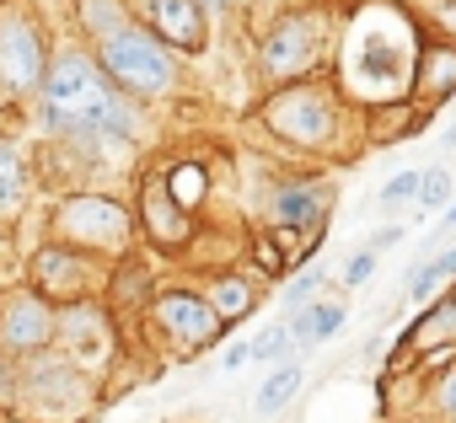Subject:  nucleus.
<instances>
[{
	"instance_id": "10",
	"label": "nucleus",
	"mask_w": 456,
	"mask_h": 423,
	"mask_svg": "<svg viewBox=\"0 0 456 423\" xmlns=\"http://www.w3.org/2000/svg\"><path fill=\"white\" fill-rule=\"evenodd\" d=\"M92 284H97V268H92L86 252H76V247H65V242H49V247L33 252V284H28V290H38L49 306L86 300Z\"/></svg>"
},
{
	"instance_id": "15",
	"label": "nucleus",
	"mask_w": 456,
	"mask_h": 423,
	"mask_svg": "<svg viewBox=\"0 0 456 423\" xmlns=\"http://www.w3.org/2000/svg\"><path fill=\"white\" fill-rule=\"evenodd\" d=\"M204 300L215 306L220 327H237L242 316H253V306H258V284H253V279H242V274H220V279L204 290Z\"/></svg>"
},
{
	"instance_id": "12",
	"label": "nucleus",
	"mask_w": 456,
	"mask_h": 423,
	"mask_svg": "<svg viewBox=\"0 0 456 423\" xmlns=\"http://www.w3.org/2000/svg\"><path fill=\"white\" fill-rule=\"evenodd\" d=\"M140 226H145V236H151L156 247H183V242L193 236V215L167 193L161 172L145 177V188H140Z\"/></svg>"
},
{
	"instance_id": "1",
	"label": "nucleus",
	"mask_w": 456,
	"mask_h": 423,
	"mask_svg": "<svg viewBox=\"0 0 456 423\" xmlns=\"http://www.w3.org/2000/svg\"><path fill=\"white\" fill-rule=\"evenodd\" d=\"M33 102H38V124L60 140L102 134V140H118V145H134L140 129H145V102L124 97L86 49L49 54L44 86H38Z\"/></svg>"
},
{
	"instance_id": "5",
	"label": "nucleus",
	"mask_w": 456,
	"mask_h": 423,
	"mask_svg": "<svg viewBox=\"0 0 456 423\" xmlns=\"http://www.w3.org/2000/svg\"><path fill=\"white\" fill-rule=\"evenodd\" d=\"M49 231L76 252H124L134 236V215L108 193H65L49 215Z\"/></svg>"
},
{
	"instance_id": "8",
	"label": "nucleus",
	"mask_w": 456,
	"mask_h": 423,
	"mask_svg": "<svg viewBox=\"0 0 456 423\" xmlns=\"http://www.w3.org/2000/svg\"><path fill=\"white\" fill-rule=\"evenodd\" d=\"M54 343H60V354L86 375V370H102L108 359H113V311L102 306V300H65V306H54Z\"/></svg>"
},
{
	"instance_id": "9",
	"label": "nucleus",
	"mask_w": 456,
	"mask_h": 423,
	"mask_svg": "<svg viewBox=\"0 0 456 423\" xmlns=\"http://www.w3.org/2000/svg\"><path fill=\"white\" fill-rule=\"evenodd\" d=\"M54 348V306L38 290H12L0 295V359L28 364Z\"/></svg>"
},
{
	"instance_id": "11",
	"label": "nucleus",
	"mask_w": 456,
	"mask_h": 423,
	"mask_svg": "<svg viewBox=\"0 0 456 423\" xmlns=\"http://www.w3.org/2000/svg\"><path fill=\"white\" fill-rule=\"evenodd\" d=\"M172 54H204L209 49V17L193 0H140V17Z\"/></svg>"
},
{
	"instance_id": "13",
	"label": "nucleus",
	"mask_w": 456,
	"mask_h": 423,
	"mask_svg": "<svg viewBox=\"0 0 456 423\" xmlns=\"http://www.w3.org/2000/svg\"><path fill=\"white\" fill-rule=\"evenodd\" d=\"M269 215H274V226L290 231V236H301V231L317 236L322 215H328V188H322V182H285V188H274Z\"/></svg>"
},
{
	"instance_id": "19",
	"label": "nucleus",
	"mask_w": 456,
	"mask_h": 423,
	"mask_svg": "<svg viewBox=\"0 0 456 423\" xmlns=\"http://www.w3.org/2000/svg\"><path fill=\"white\" fill-rule=\"evenodd\" d=\"M451 279H456V242H451V247H440L435 258H424V263H419V274L408 279V300H413V306H429V300H435Z\"/></svg>"
},
{
	"instance_id": "4",
	"label": "nucleus",
	"mask_w": 456,
	"mask_h": 423,
	"mask_svg": "<svg viewBox=\"0 0 456 423\" xmlns=\"http://www.w3.org/2000/svg\"><path fill=\"white\" fill-rule=\"evenodd\" d=\"M49 38L44 22L28 6H0V102L22 108L38 97L44 70H49Z\"/></svg>"
},
{
	"instance_id": "30",
	"label": "nucleus",
	"mask_w": 456,
	"mask_h": 423,
	"mask_svg": "<svg viewBox=\"0 0 456 423\" xmlns=\"http://www.w3.org/2000/svg\"><path fill=\"white\" fill-rule=\"evenodd\" d=\"M248 359H253V343H232V348L220 354V370H242Z\"/></svg>"
},
{
	"instance_id": "14",
	"label": "nucleus",
	"mask_w": 456,
	"mask_h": 423,
	"mask_svg": "<svg viewBox=\"0 0 456 423\" xmlns=\"http://www.w3.org/2000/svg\"><path fill=\"white\" fill-rule=\"evenodd\" d=\"M349 322V306L344 300H312V306H301V311H290V338L301 343V348H312V343H328L338 327Z\"/></svg>"
},
{
	"instance_id": "28",
	"label": "nucleus",
	"mask_w": 456,
	"mask_h": 423,
	"mask_svg": "<svg viewBox=\"0 0 456 423\" xmlns=\"http://www.w3.org/2000/svg\"><path fill=\"white\" fill-rule=\"evenodd\" d=\"M424 12H429V28L445 44H456V0H424Z\"/></svg>"
},
{
	"instance_id": "6",
	"label": "nucleus",
	"mask_w": 456,
	"mask_h": 423,
	"mask_svg": "<svg viewBox=\"0 0 456 423\" xmlns=\"http://www.w3.org/2000/svg\"><path fill=\"white\" fill-rule=\"evenodd\" d=\"M151 322L177 354H204V348H215L225 338V327H220L215 306L204 300V290H183V284L151 295Z\"/></svg>"
},
{
	"instance_id": "18",
	"label": "nucleus",
	"mask_w": 456,
	"mask_h": 423,
	"mask_svg": "<svg viewBox=\"0 0 456 423\" xmlns=\"http://www.w3.org/2000/svg\"><path fill=\"white\" fill-rule=\"evenodd\" d=\"M28 193H33V161L12 140H0V209H22Z\"/></svg>"
},
{
	"instance_id": "27",
	"label": "nucleus",
	"mask_w": 456,
	"mask_h": 423,
	"mask_svg": "<svg viewBox=\"0 0 456 423\" xmlns=\"http://www.w3.org/2000/svg\"><path fill=\"white\" fill-rule=\"evenodd\" d=\"M381 268V252H370V247H360L349 263H344V274H338V284L344 290H360V284H370V274Z\"/></svg>"
},
{
	"instance_id": "23",
	"label": "nucleus",
	"mask_w": 456,
	"mask_h": 423,
	"mask_svg": "<svg viewBox=\"0 0 456 423\" xmlns=\"http://www.w3.org/2000/svg\"><path fill=\"white\" fill-rule=\"evenodd\" d=\"M290 348H296V338H290L285 322H274V327H264V332L253 338V359H258V364H285Z\"/></svg>"
},
{
	"instance_id": "33",
	"label": "nucleus",
	"mask_w": 456,
	"mask_h": 423,
	"mask_svg": "<svg viewBox=\"0 0 456 423\" xmlns=\"http://www.w3.org/2000/svg\"><path fill=\"white\" fill-rule=\"evenodd\" d=\"M440 226H445V231H456V198L445 204V220H440Z\"/></svg>"
},
{
	"instance_id": "24",
	"label": "nucleus",
	"mask_w": 456,
	"mask_h": 423,
	"mask_svg": "<svg viewBox=\"0 0 456 423\" xmlns=\"http://www.w3.org/2000/svg\"><path fill=\"white\" fill-rule=\"evenodd\" d=\"M419 177H424L419 166L392 172V177L381 182V193H376V198H381V209H403V204H413V198H419Z\"/></svg>"
},
{
	"instance_id": "17",
	"label": "nucleus",
	"mask_w": 456,
	"mask_h": 423,
	"mask_svg": "<svg viewBox=\"0 0 456 423\" xmlns=\"http://www.w3.org/2000/svg\"><path fill=\"white\" fill-rule=\"evenodd\" d=\"M424 97H451L456 92V44L435 38L424 54H419V81H413Z\"/></svg>"
},
{
	"instance_id": "25",
	"label": "nucleus",
	"mask_w": 456,
	"mask_h": 423,
	"mask_svg": "<svg viewBox=\"0 0 456 423\" xmlns=\"http://www.w3.org/2000/svg\"><path fill=\"white\" fill-rule=\"evenodd\" d=\"M419 209H445L451 204V172L445 166H429L424 177H419V198H413Z\"/></svg>"
},
{
	"instance_id": "20",
	"label": "nucleus",
	"mask_w": 456,
	"mask_h": 423,
	"mask_svg": "<svg viewBox=\"0 0 456 423\" xmlns=\"http://www.w3.org/2000/svg\"><path fill=\"white\" fill-rule=\"evenodd\" d=\"M134 12H129V0H76V22L92 44H102L113 28H124Z\"/></svg>"
},
{
	"instance_id": "7",
	"label": "nucleus",
	"mask_w": 456,
	"mask_h": 423,
	"mask_svg": "<svg viewBox=\"0 0 456 423\" xmlns=\"http://www.w3.org/2000/svg\"><path fill=\"white\" fill-rule=\"evenodd\" d=\"M322 44H328L322 17H312V12H306V17L290 12V17L274 22V28L264 33V44H258V70H264V81H274V86H285V81H306V70L317 65Z\"/></svg>"
},
{
	"instance_id": "31",
	"label": "nucleus",
	"mask_w": 456,
	"mask_h": 423,
	"mask_svg": "<svg viewBox=\"0 0 456 423\" xmlns=\"http://www.w3.org/2000/svg\"><path fill=\"white\" fill-rule=\"evenodd\" d=\"M397 236H403L397 226H381V231H376V236H370L365 247H370V252H387V247H397Z\"/></svg>"
},
{
	"instance_id": "26",
	"label": "nucleus",
	"mask_w": 456,
	"mask_h": 423,
	"mask_svg": "<svg viewBox=\"0 0 456 423\" xmlns=\"http://www.w3.org/2000/svg\"><path fill=\"white\" fill-rule=\"evenodd\" d=\"M317 290H322V268H306V274H296L290 284H285V311H301V306H312L317 300Z\"/></svg>"
},
{
	"instance_id": "29",
	"label": "nucleus",
	"mask_w": 456,
	"mask_h": 423,
	"mask_svg": "<svg viewBox=\"0 0 456 423\" xmlns=\"http://www.w3.org/2000/svg\"><path fill=\"white\" fill-rule=\"evenodd\" d=\"M435 412L456 423V364H451V370H445V375L435 380Z\"/></svg>"
},
{
	"instance_id": "2",
	"label": "nucleus",
	"mask_w": 456,
	"mask_h": 423,
	"mask_svg": "<svg viewBox=\"0 0 456 423\" xmlns=\"http://www.w3.org/2000/svg\"><path fill=\"white\" fill-rule=\"evenodd\" d=\"M92 60H97L102 76H108L124 97H134V102H161V97H172L177 81H183L177 54H172L145 22H134V17H129L124 28H113V33L97 44Z\"/></svg>"
},
{
	"instance_id": "22",
	"label": "nucleus",
	"mask_w": 456,
	"mask_h": 423,
	"mask_svg": "<svg viewBox=\"0 0 456 423\" xmlns=\"http://www.w3.org/2000/svg\"><path fill=\"white\" fill-rule=\"evenodd\" d=\"M161 182H167V193L188 209V215H193V209H199V198H204V166L199 161H177V166H167L161 172Z\"/></svg>"
},
{
	"instance_id": "16",
	"label": "nucleus",
	"mask_w": 456,
	"mask_h": 423,
	"mask_svg": "<svg viewBox=\"0 0 456 423\" xmlns=\"http://www.w3.org/2000/svg\"><path fill=\"white\" fill-rule=\"evenodd\" d=\"M306 386V370L296 364V359H285V364H274L269 375H264V386L253 391V412L258 418H274L280 407H290L296 402V391Z\"/></svg>"
},
{
	"instance_id": "32",
	"label": "nucleus",
	"mask_w": 456,
	"mask_h": 423,
	"mask_svg": "<svg viewBox=\"0 0 456 423\" xmlns=\"http://www.w3.org/2000/svg\"><path fill=\"white\" fill-rule=\"evenodd\" d=\"M193 6H199L204 17H220V12H225V0H193Z\"/></svg>"
},
{
	"instance_id": "3",
	"label": "nucleus",
	"mask_w": 456,
	"mask_h": 423,
	"mask_svg": "<svg viewBox=\"0 0 456 423\" xmlns=\"http://www.w3.org/2000/svg\"><path fill=\"white\" fill-rule=\"evenodd\" d=\"M264 129L280 134L296 150H333L344 124H338V97L317 81H285L264 102Z\"/></svg>"
},
{
	"instance_id": "21",
	"label": "nucleus",
	"mask_w": 456,
	"mask_h": 423,
	"mask_svg": "<svg viewBox=\"0 0 456 423\" xmlns=\"http://www.w3.org/2000/svg\"><path fill=\"white\" fill-rule=\"evenodd\" d=\"M445 338H456V290L445 300H429V316L413 327V343L419 348H440Z\"/></svg>"
}]
</instances>
